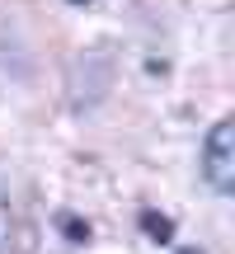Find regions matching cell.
Here are the masks:
<instances>
[{"instance_id":"1","label":"cell","mask_w":235,"mask_h":254,"mask_svg":"<svg viewBox=\"0 0 235 254\" xmlns=\"http://www.w3.org/2000/svg\"><path fill=\"white\" fill-rule=\"evenodd\" d=\"M202 179H207L221 198L235 193V123L231 118H221L207 132V141H202Z\"/></svg>"},{"instance_id":"2","label":"cell","mask_w":235,"mask_h":254,"mask_svg":"<svg viewBox=\"0 0 235 254\" xmlns=\"http://www.w3.org/2000/svg\"><path fill=\"white\" fill-rule=\"evenodd\" d=\"M141 231L155 240V245H170V240H174V221L160 217V212H141Z\"/></svg>"},{"instance_id":"3","label":"cell","mask_w":235,"mask_h":254,"mask_svg":"<svg viewBox=\"0 0 235 254\" xmlns=\"http://www.w3.org/2000/svg\"><path fill=\"white\" fill-rule=\"evenodd\" d=\"M61 231L75 240V245H85V240H90V226H85L80 217H61Z\"/></svg>"},{"instance_id":"4","label":"cell","mask_w":235,"mask_h":254,"mask_svg":"<svg viewBox=\"0 0 235 254\" xmlns=\"http://www.w3.org/2000/svg\"><path fill=\"white\" fill-rule=\"evenodd\" d=\"M66 5H94V0H66Z\"/></svg>"},{"instance_id":"5","label":"cell","mask_w":235,"mask_h":254,"mask_svg":"<svg viewBox=\"0 0 235 254\" xmlns=\"http://www.w3.org/2000/svg\"><path fill=\"white\" fill-rule=\"evenodd\" d=\"M183 254H198V250H183Z\"/></svg>"}]
</instances>
